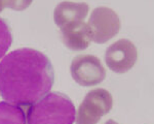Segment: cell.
Masks as SVG:
<instances>
[{
	"label": "cell",
	"instance_id": "cell-6",
	"mask_svg": "<svg viewBox=\"0 0 154 124\" xmlns=\"http://www.w3.org/2000/svg\"><path fill=\"white\" fill-rule=\"evenodd\" d=\"M138 59L136 46L128 39H119L106 50L105 61L109 68L116 73L131 70Z\"/></svg>",
	"mask_w": 154,
	"mask_h": 124
},
{
	"label": "cell",
	"instance_id": "cell-7",
	"mask_svg": "<svg viewBox=\"0 0 154 124\" xmlns=\"http://www.w3.org/2000/svg\"><path fill=\"white\" fill-rule=\"evenodd\" d=\"M61 35L67 48L73 51L85 50L91 41L88 26L83 21L74 22L62 27Z\"/></svg>",
	"mask_w": 154,
	"mask_h": 124
},
{
	"label": "cell",
	"instance_id": "cell-3",
	"mask_svg": "<svg viewBox=\"0 0 154 124\" xmlns=\"http://www.w3.org/2000/svg\"><path fill=\"white\" fill-rule=\"evenodd\" d=\"M113 106L112 95L106 89L97 88L86 94L76 113V124H97Z\"/></svg>",
	"mask_w": 154,
	"mask_h": 124
},
{
	"label": "cell",
	"instance_id": "cell-4",
	"mask_svg": "<svg viewBox=\"0 0 154 124\" xmlns=\"http://www.w3.org/2000/svg\"><path fill=\"white\" fill-rule=\"evenodd\" d=\"M88 26L91 41L97 44H105L120 30V20L113 9L100 6L91 12Z\"/></svg>",
	"mask_w": 154,
	"mask_h": 124
},
{
	"label": "cell",
	"instance_id": "cell-11",
	"mask_svg": "<svg viewBox=\"0 0 154 124\" xmlns=\"http://www.w3.org/2000/svg\"><path fill=\"white\" fill-rule=\"evenodd\" d=\"M33 0H5L6 7L14 11H24L27 7L30 6Z\"/></svg>",
	"mask_w": 154,
	"mask_h": 124
},
{
	"label": "cell",
	"instance_id": "cell-2",
	"mask_svg": "<svg viewBox=\"0 0 154 124\" xmlns=\"http://www.w3.org/2000/svg\"><path fill=\"white\" fill-rule=\"evenodd\" d=\"M76 110L65 94L48 92L29 106L27 124H73Z\"/></svg>",
	"mask_w": 154,
	"mask_h": 124
},
{
	"label": "cell",
	"instance_id": "cell-5",
	"mask_svg": "<svg viewBox=\"0 0 154 124\" xmlns=\"http://www.w3.org/2000/svg\"><path fill=\"white\" fill-rule=\"evenodd\" d=\"M71 76L83 87L99 85L106 78V70L100 59L93 55H78L72 60Z\"/></svg>",
	"mask_w": 154,
	"mask_h": 124
},
{
	"label": "cell",
	"instance_id": "cell-1",
	"mask_svg": "<svg viewBox=\"0 0 154 124\" xmlns=\"http://www.w3.org/2000/svg\"><path fill=\"white\" fill-rule=\"evenodd\" d=\"M54 83L53 64L37 50H14L0 62V96L7 103L29 106L46 95Z\"/></svg>",
	"mask_w": 154,
	"mask_h": 124
},
{
	"label": "cell",
	"instance_id": "cell-12",
	"mask_svg": "<svg viewBox=\"0 0 154 124\" xmlns=\"http://www.w3.org/2000/svg\"><path fill=\"white\" fill-rule=\"evenodd\" d=\"M6 7L5 5V0H0V12L3 11L4 8Z\"/></svg>",
	"mask_w": 154,
	"mask_h": 124
},
{
	"label": "cell",
	"instance_id": "cell-9",
	"mask_svg": "<svg viewBox=\"0 0 154 124\" xmlns=\"http://www.w3.org/2000/svg\"><path fill=\"white\" fill-rule=\"evenodd\" d=\"M23 109L18 105L0 101V124H26Z\"/></svg>",
	"mask_w": 154,
	"mask_h": 124
},
{
	"label": "cell",
	"instance_id": "cell-8",
	"mask_svg": "<svg viewBox=\"0 0 154 124\" xmlns=\"http://www.w3.org/2000/svg\"><path fill=\"white\" fill-rule=\"evenodd\" d=\"M89 7L86 3H75L71 1H63L57 5L54 11V20L57 26L64 27L74 22H80L88 16Z\"/></svg>",
	"mask_w": 154,
	"mask_h": 124
},
{
	"label": "cell",
	"instance_id": "cell-13",
	"mask_svg": "<svg viewBox=\"0 0 154 124\" xmlns=\"http://www.w3.org/2000/svg\"><path fill=\"white\" fill-rule=\"evenodd\" d=\"M105 124H118L116 121H114V120H112V119H110V120H108L107 122L105 123Z\"/></svg>",
	"mask_w": 154,
	"mask_h": 124
},
{
	"label": "cell",
	"instance_id": "cell-10",
	"mask_svg": "<svg viewBox=\"0 0 154 124\" xmlns=\"http://www.w3.org/2000/svg\"><path fill=\"white\" fill-rule=\"evenodd\" d=\"M12 44V35L8 25L3 19L0 18V59L8 51Z\"/></svg>",
	"mask_w": 154,
	"mask_h": 124
}]
</instances>
